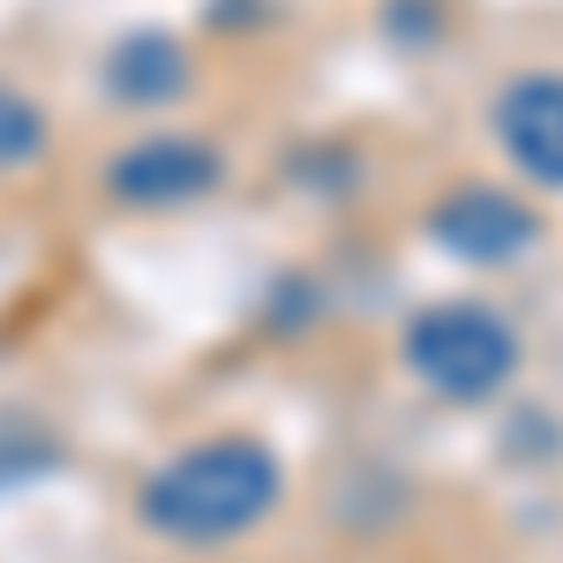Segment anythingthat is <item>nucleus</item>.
Wrapping results in <instances>:
<instances>
[{"instance_id": "obj_1", "label": "nucleus", "mask_w": 563, "mask_h": 563, "mask_svg": "<svg viewBox=\"0 0 563 563\" xmlns=\"http://www.w3.org/2000/svg\"><path fill=\"white\" fill-rule=\"evenodd\" d=\"M286 496V466L263 451L256 435H203L174 451L166 466L143 474V496L135 511L158 541H180V549H225L241 533H256Z\"/></svg>"}, {"instance_id": "obj_2", "label": "nucleus", "mask_w": 563, "mask_h": 563, "mask_svg": "<svg viewBox=\"0 0 563 563\" xmlns=\"http://www.w3.org/2000/svg\"><path fill=\"white\" fill-rule=\"evenodd\" d=\"M406 368L435 398L481 406V398H496L519 376V331L488 301H435L406 323Z\"/></svg>"}, {"instance_id": "obj_3", "label": "nucleus", "mask_w": 563, "mask_h": 563, "mask_svg": "<svg viewBox=\"0 0 563 563\" xmlns=\"http://www.w3.org/2000/svg\"><path fill=\"white\" fill-rule=\"evenodd\" d=\"M218 180H225V158L188 129L135 135L129 151L106 158V196L121 211H180V203H203Z\"/></svg>"}, {"instance_id": "obj_4", "label": "nucleus", "mask_w": 563, "mask_h": 563, "mask_svg": "<svg viewBox=\"0 0 563 563\" xmlns=\"http://www.w3.org/2000/svg\"><path fill=\"white\" fill-rule=\"evenodd\" d=\"M429 233L459 263H519L541 241V218L526 211L511 188H496V180H459L429 211Z\"/></svg>"}, {"instance_id": "obj_5", "label": "nucleus", "mask_w": 563, "mask_h": 563, "mask_svg": "<svg viewBox=\"0 0 563 563\" xmlns=\"http://www.w3.org/2000/svg\"><path fill=\"white\" fill-rule=\"evenodd\" d=\"M496 143L526 180L563 188V76L556 68H526L496 90Z\"/></svg>"}, {"instance_id": "obj_6", "label": "nucleus", "mask_w": 563, "mask_h": 563, "mask_svg": "<svg viewBox=\"0 0 563 563\" xmlns=\"http://www.w3.org/2000/svg\"><path fill=\"white\" fill-rule=\"evenodd\" d=\"M106 90L121 98V106H166L188 90V53L180 38H158V31H143L113 53V68H106Z\"/></svg>"}, {"instance_id": "obj_7", "label": "nucleus", "mask_w": 563, "mask_h": 563, "mask_svg": "<svg viewBox=\"0 0 563 563\" xmlns=\"http://www.w3.org/2000/svg\"><path fill=\"white\" fill-rule=\"evenodd\" d=\"M53 459H60V435L45 429V421H31V413H0V496L23 488V481H38Z\"/></svg>"}, {"instance_id": "obj_8", "label": "nucleus", "mask_w": 563, "mask_h": 563, "mask_svg": "<svg viewBox=\"0 0 563 563\" xmlns=\"http://www.w3.org/2000/svg\"><path fill=\"white\" fill-rule=\"evenodd\" d=\"M45 151V113L23 98V90L0 84V174H15V166H31Z\"/></svg>"}]
</instances>
